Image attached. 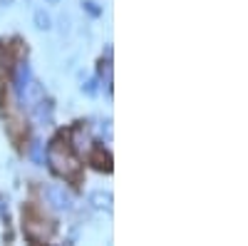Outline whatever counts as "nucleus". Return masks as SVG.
Wrapping results in <instances>:
<instances>
[{"instance_id": "f257e3e1", "label": "nucleus", "mask_w": 248, "mask_h": 246, "mask_svg": "<svg viewBox=\"0 0 248 246\" xmlns=\"http://www.w3.org/2000/svg\"><path fill=\"white\" fill-rule=\"evenodd\" d=\"M47 159H50L52 169L60 177H65V179H77L79 177V162L70 152L67 145H62V142H52V147L47 149Z\"/></svg>"}, {"instance_id": "f03ea898", "label": "nucleus", "mask_w": 248, "mask_h": 246, "mask_svg": "<svg viewBox=\"0 0 248 246\" xmlns=\"http://www.w3.org/2000/svg\"><path fill=\"white\" fill-rule=\"evenodd\" d=\"M45 197H47V201L52 204V207L60 209V212H70V209H72V197L65 192V187L50 184V187L45 189Z\"/></svg>"}, {"instance_id": "7ed1b4c3", "label": "nucleus", "mask_w": 248, "mask_h": 246, "mask_svg": "<svg viewBox=\"0 0 248 246\" xmlns=\"http://www.w3.org/2000/svg\"><path fill=\"white\" fill-rule=\"evenodd\" d=\"M43 97H45V90H43V85H40V82H35V80H30L28 85L20 90V99H23V105H28V107H35Z\"/></svg>"}, {"instance_id": "20e7f679", "label": "nucleus", "mask_w": 248, "mask_h": 246, "mask_svg": "<svg viewBox=\"0 0 248 246\" xmlns=\"http://www.w3.org/2000/svg\"><path fill=\"white\" fill-rule=\"evenodd\" d=\"M90 204L94 209H112V192H105V189H97L90 194Z\"/></svg>"}, {"instance_id": "39448f33", "label": "nucleus", "mask_w": 248, "mask_h": 246, "mask_svg": "<svg viewBox=\"0 0 248 246\" xmlns=\"http://www.w3.org/2000/svg\"><path fill=\"white\" fill-rule=\"evenodd\" d=\"M30 82V67H28V63H20L17 65V72H15V90L20 92L25 85Z\"/></svg>"}, {"instance_id": "423d86ee", "label": "nucleus", "mask_w": 248, "mask_h": 246, "mask_svg": "<svg viewBox=\"0 0 248 246\" xmlns=\"http://www.w3.org/2000/svg\"><path fill=\"white\" fill-rule=\"evenodd\" d=\"M32 20H35V28H37V30H50V28H52V17L45 13V8L35 10Z\"/></svg>"}, {"instance_id": "0eeeda50", "label": "nucleus", "mask_w": 248, "mask_h": 246, "mask_svg": "<svg viewBox=\"0 0 248 246\" xmlns=\"http://www.w3.org/2000/svg\"><path fill=\"white\" fill-rule=\"evenodd\" d=\"M92 162H94V167H97V169H105V172H109V169H112V159H109V154L97 152Z\"/></svg>"}, {"instance_id": "6e6552de", "label": "nucleus", "mask_w": 248, "mask_h": 246, "mask_svg": "<svg viewBox=\"0 0 248 246\" xmlns=\"http://www.w3.org/2000/svg\"><path fill=\"white\" fill-rule=\"evenodd\" d=\"M32 159L37 164H45V157H43V142H35L32 145Z\"/></svg>"}, {"instance_id": "1a4fd4ad", "label": "nucleus", "mask_w": 248, "mask_h": 246, "mask_svg": "<svg viewBox=\"0 0 248 246\" xmlns=\"http://www.w3.org/2000/svg\"><path fill=\"white\" fill-rule=\"evenodd\" d=\"M94 85H97V80H90L87 85H82V90H85L87 95H94V92H97V87H94Z\"/></svg>"}, {"instance_id": "9d476101", "label": "nucleus", "mask_w": 248, "mask_h": 246, "mask_svg": "<svg viewBox=\"0 0 248 246\" xmlns=\"http://www.w3.org/2000/svg\"><path fill=\"white\" fill-rule=\"evenodd\" d=\"M85 8H87L92 15H99V8H94V3H92V0H87V3H85Z\"/></svg>"}, {"instance_id": "9b49d317", "label": "nucleus", "mask_w": 248, "mask_h": 246, "mask_svg": "<svg viewBox=\"0 0 248 246\" xmlns=\"http://www.w3.org/2000/svg\"><path fill=\"white\" fill-rule=\"evenodd\" d=\"M15 3V0H0V5H3V8H10Z\"/></svg>"}, {"instance_id": "f8f14e48", "label": "nucleus", "mask_w": 248, "mask_h": 246, "mask_svg": "<svg viewBox=\"0 0 248 246\" xmlns=\"http://www.w3.org/2000/svg\"><path fill=\"white\" fill-rule=\"evenodd\" d=\"M47 5H60V0H45Z\"/></svg>"}, {"instance_id": "ddd939ff", "label": "nucleus", "mask_w": 248, "mask_h": 246, "mask_svg": "<svg viewBox=\"0 0 248 246\" xmlns=\"http://www.w3.org/2000/svg\"><path fill=\"white\" fill-rule=\"evenodd\" d=\"M28 3H30V0H28Z\"/></svg>"}]
</instances>
